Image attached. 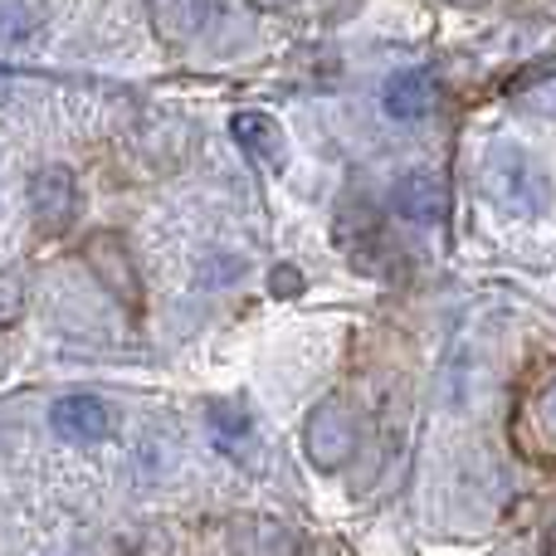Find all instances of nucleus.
<instances>
[{"label":"nucleus","mask_w":556,"mask_h":556,"mask_svg":"<svg viewBox=\"0 0 556 556\" xmlns=\"http://www.w3.org/2000/svg\"><path fill=\"white\" fill-rule=\"evenodd\" d=\"M260 5H269V10H278V5H288V0H260Z\"/></svg>","instance_id":"13"},{"label":"nucleus","mask_w":556,"mask_h":556,"mask_svg":"<svg viewBox=\"0 0 556 556\" xmlns=\"http://www.w3.org/2000/svg\"><path fill=\"white\" fill-rule=\"evenodd\" d=\"M434 98H440V84H434L425 68H405V74H391L381 88V108L391 117H401V123H415V117H425L434 108Z\"/></svg>","instance_id":"7"},{"label":"nucleus","mask_w":556,"mask_h":556,"mask_svg":"<svg viewBox=\"0 0 556 556\" xmlns=\"http://www.w3.org/2000/svg\"><path fill=\"white\" fill-rule=\"evenodd\" d=\"M538 420H542V430H547V440L556 444V376H552V386L538 395Z\"/></svg>","instance_id":"11"},{"label":"nucleus","mask_w":556,"mask_h":556,"mask_svg":"<svg viewBox=\"0 0 556 556\" xmlns=\"http://www.w3.org/2000/svg\"><path fill=\"white\" fill-rule=\"evenodd\" d=\"M274 288H283V298H293V288H298V274H293V269H278V274H274Z\"/></svg>","instance_id":"12"},{"label":"nucleus","mask_w":556,"mask_h":556,"mask_svg":"<svg viewBox=\"0 0 556 556\" xmlns=\"http://www.w3.org/2000/svg\"><path fill=\"white\" fill-rule=\"evenodd\" d=\"M205 420H211L215 450L235 454V459H244V464L254 459V444H260V434H254V420H250V410H244L240 401H215Z\"/></svg>","instance_id":"9"},{"label":"nucleus","mask_w":556,"mask_h":556,"mask_svg":"<svg viewBox=\"0 0 556 556\" xmlns=\"http://www.w3.org/2000/svg\"><path fill=\"white\" fill-rule=\"evenodd\" d=\"M391 211L410 225H440L450 211V191L434 172L415 166V172H401V181L391 186Z\"/></svg>","instance_id":"5"},{"label":"nucleus","mask_w":556,"mask_h":556,"mask_svg":"<svg viewBox=\"0 0 556 556\" xmlns=\"http://www.w3.org/2000/svg\"><path fill=\"white\" fill-rule=\"evenodd\" d=\"M29 211H35L39 230L59 235L74 225L78 215V181L68 166H45V172L29 176Z\"/></svg>","instance_id":"4"},{"label":"nucleus","mask_w":556,"mask_h":556,"mask_svg":"<svg viewBox=\"0 0 556 556\" xmlns=\"http://www.w3.org/2000/svg\"><path fill=\"white\" fill-rule=\"evenodd\" d=\"M303 450H307V459H313L323 473L342 469V464L352 459V450H356V415H352V405L337 401V395H327V401L317 405V410L307 415V425H303Z\"/></svg>","instance_id":"2"},{"label":"nucleus","mask_w":556,"mask_h":556,"mask_svg":"<svg viewBox=\"0 0 556 556\" xmlns=\"http://www.w3.org/2000/svg\"><path fill=\"white\" fill-rule=\"evenodd\" d=\"M49 425H54L59 440H74V444H98L108 430H113V410H108L103 395H59L54 410H49Z\"/></svg>","instance_id":"6"},{"label":"nucleus","mask_w":556,"mask_h":556,"mask_svg":"<svg viewBox=\"0 0 556 556\" xmlns=\"http://www.w3.org/2000/svg\"><path fill=\"white\" fill-rule=\"evenodd\" d=\"M84 260H88V269L98 274V283H103L127 313L142 307V278H137L132 254H127V244L117 240V235H93L88 250H84Z\"/></svg>","instance_id":"3"},{"label":"nucleus","mask_w":556,"mask_h":556,"mask_svg":"<svg viewBox=\"0 0 556 556\" xmlns=\"http://www.w3.org/2000/svg\"><path fill=\"white\" fill-rule=\"evenodd\" d=\"M230 137H235V142H240L260 166H269V172H278V166H283V156H288L283 127H278L269 113H235V117H230Z\"/></svg>","instance_id":"8"},{"label":"nucleus","mask_w":556,"mask_h":556,"mask_svg":"<svg viewBox=\"0 0 556 556\" xmlns=\"http://www.w3.org/2000/svg\"><path fill=\"white\" fill-rule=\"evenodd\" d=\"M211 20V0H152V25L166 45H186L195 39Z\"/></svg>","instance_id":"10"},{"label":"nucleus","mask_w":556,"mask_h":556,"mask_svg":"<svg viewBox=\"0 0 556 556\" xmlns=\"http://www.w3.org/2000/svg\"><path fill=\"white\" fill-rule=\"evenodd\" d=\"M483 191L513 220H532V215H542L552 205L547 166L513 142L489 147V156H483Z\"/></svg>","instance_id":"1"}]
</instances>
